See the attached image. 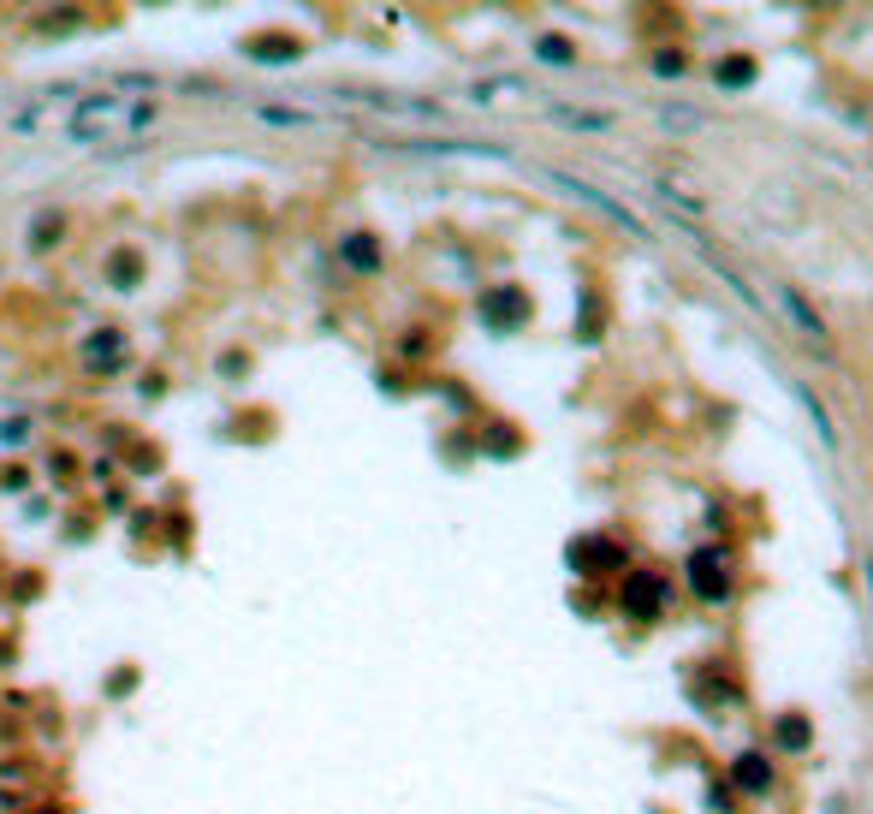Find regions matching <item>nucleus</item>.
<instances>
[{
  "mask_svg": "<svg viewBox=\"0 0 873 814\" xmlns=\"http://www.w3.org/2000/svg\"><path fill=\"white\" fill-rule=\"evenodd\" d=\"M488 322H493V327L529 322V298H523V291H493V298H488Z\"/></svg>",
  "mask_w": 873,
  "mask_h": 814,
  "instance_id": "nucleus-8",
  "label": "nucleus"
},
{
  "mask_svg": "<svg viewBox=\"0 0 873 814\" xmlns=\"http://www.w3.org/2000/svg\"><path fill=\"white\" fill-rule=\"evenodd\" d=\"M731 785H737L743 797H767L773 791V761H767L761 749H743V755L731 761Z\"/></svg>",
  "mask_w": 873,
  "mask_h": 814,
  "instance_id": "nucleus-4",
  "label": "nucleus"
},
{
  "mask_svg": "<svg viewBox=\"0 0 873 814\" xmlns=\"http://www.w3.org/2000/svg\"><path fill=\"white\" fill-rule=\"evenodd\" d=\"M345 256L357 262V268H375V262H381V256H375V238H351V245H345Z\"/></svg>",
  "mask_w": 873,
  "mask_h": 814,
  "instance_id": "nucleus-11",
  "label": "nucleus"
},
{
  "mask_svg": "<svg viewBox=\"0 0 873 814\" xmlns=\"http://www.w3.org/2000/svg\"><path fill=\"white\" fill-rule=\"evenodd\" d=\"M155 125V101H125V96H84L66 108V137L72 143H101V137H131Z\"/></svg>",
  "mask_w": 873,
  "mask_h": 814,
  "instance_id": "nucleus-1",
  "label": "nucleus"
},
{
  "mask_svg": "<svg viewBox=\"0 0 873 814\" xmlns=\"http://www.w3.org/2000/svg\"><path fill=\"white\" fill-rule=\"evenodd\" d=\"M571 559H577V571H612V565H624V553H618L612 541H577Z\"/></svg>",
  "mask_w": 873,
  "mask_h": 814,
  "instance_id": "nucleus-7",
  "label": "nucleus"
},
{
  "mask_svg": "<svg viewBox=\"0 0 873 814\" xmlns=\"http://www.w3.org/2000/svg\"><path fill=\"white\" fill-rule=\"evenodd\" d=\"M749 78H755V66L743 54H731L725 66H719V84H725V90H737V84H749Z\"/></svg>",
  "mask_w": 873,
  "mask_h": 814,
  "instance_id": "nucleus-10",
  "label": "nucleus"
},
{
  "mask_svg": "<svg viewBox=\"0 0 873 814\" xmlns=\"http://www.w3.org/2000/svg\"><path fill=\"white\" fill-rule=\"evenodd\" d=\"M773 737H779V749H808V737H814V731H808V719H802V714H784Z\"/></svg>",
  "mask_w": 873,
  "mask_h": 814,
  "instance_id": "nucleus-9",
  "label": "nucleus"
},
{
  "mask_svg": "<svg viewBox=\"0 0 873 814\" xmlns=\"http://www.w3.org/2000/svg\"><path fill=\"white\" fill-rule=\"evenodd\" d=\"M541 60H553V66H571V42H553V36H547V42H541Z\"/></svg>",
  "mask_w": 873,
  "mask_h": 814,
  "instance_id": "nucleus-12",
  "label": "nucleus"
},
{
  "mask_svg": "<svg viewBox=\"0 0 873 814\" xmlns=\"http://www.w3.org/2000/svg\"><path fill=\"white\" fill-rule=\"evenodd\" d=\"M559 185H565V190H577V197H589V202H594V209H600V214H612V221L624 226V233H642V221H636V214H630L624 202H612V197H606V190H594V185H582V179H565V173H559Z\"/></svg>",
  "mask_w": 873,
  "mask_h": 814,
  "instance_id": "nucleus-6",
  "label": "nucleus"
},
{
  "mask_svg": "<svg viewBox=\"0 0 873 814\" xmlns=\"http://www.w3.org/2000/svg\"><path fill=\"white\" fill-rule=\"evenodd\" d=\"M618 606H624L630 625H654V618L666 613V577H660V571H630Z\"/></svg>",
  "mask_w": 873,
  "mask_h": 814,
  "instance_id": "nucleus-2",
  "label": "nucleus"
},
{
  "mask_svg": "<svg viewBox=\"0 0 873 814\" xmlns=\"http://www.w3.org/2000/svg\"><path fill=\"white\" fill-rule=\"evenodd\" d=\"M779 298H784V315H790V322L802 327V334L814 339V346H826V322H820V310H814V303H808V298H802V291H796V286H784Z\"/></svg>",
  "mask_w": 873,
  "mask_h": 814,
  "instance_id": "nucleus-5",
  "label": "nucleus"
},
{
  "mask_svg": "<svg viewBox=\"0 0 873 814\" xmlns=\"http://www.w3.org/2000/svg\"><path fill=\"white\" fill-rule=\"evenodd\" d=\"M731 583H737L731 577V559L719 553V547H695L689 553V589L719 606V601H731Z\"/></svg>",
  "mask_w": 873,
  "mask_h": 814,
  "instance_id": "nucleus-3",
  "label": "nucleus"
}]
</instances>
